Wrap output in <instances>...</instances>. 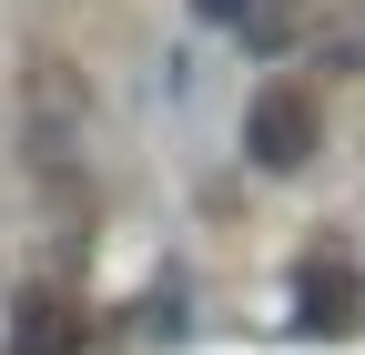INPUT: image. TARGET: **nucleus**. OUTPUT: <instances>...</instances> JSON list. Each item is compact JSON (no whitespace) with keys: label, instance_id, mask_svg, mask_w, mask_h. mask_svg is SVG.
<instances>
[{"label":"nucleus","instance_id":"f03ea898","mask_svg":"<svg viewBox=\"0 0 365 355\" xmlns=\"http://www.w3.org/2000/svg\"><path fill=\"white\" fill-rule=\"evenodd\" d=\"M81 304L61 294V284H31L21 304H11V355H81Z\"/></svg>","mask_w":365,"mask_h":355},{"label":"nucleus","instance_id":"39448f33","mask_svg":"<svg viewBox=\"0 0 365 355\" xmlns=\"http://www.w3.org/2000/svg\"><path fill=\"white\" fill-rule=\"evenodd\" d=\"M325 61H335V71H365V21H345V31L325 41Z\"/></svg>","mask_w":365,"mask_h":355},{"label":"nucleus","instance_id":"7ed1b4c3","mask_svg":"<svg viewBox=\"0 0 365 355\" xmlns=\"http://www.w3.org/2000/svg\"><path fill=\"white\" fill-rule=\"evenodd\" d=\"M304 304H314L304 325H345V315H355V274H345L335 254H314V264H304Z\"/></svg>","mask_w":365,"mask_h":355},{"label":"nucleus","instance_id":"423d86ee","mask_svg":"<svg viewBox=\"0 0 365 355\" xmlns=\"http://www.w3.org/2000/svg\"><path fill=\"white\" fill-rule=\"evenodd\" d=\"M193 21H213V31H244V21H254V0H193Z\"/></svg>","mask_w":365,"mask_h":355},{"label":"nucleus","instance_id":"f257e3e1","mask_svg":"<svg viewBox=\"0 0 365 355\" xmlns=\"http://www.w3.org/2000/svg\"><path fill=\"white\" fill-rule=\"evenodd\" d=\"M244 153H254V173H304L325 153V102L304 81H264L244 102Z\"/></svg>","mask_w":365,"mask_h":355},{"label":"nucleus","instance_id":"20e7f679","mask_svg":"<svg viewBox=\"0 0 365 355\" xmlns=\"http://www.w3.org/2000/svg\"><path fill=\"white\" fill-rule=\"evenodd\" d=\"M304 11H325V0H254L244 41H254V51H274V41H294V21H304Z\"/></svg>","mask_w":365,"mask_h":355}]
</instances>
